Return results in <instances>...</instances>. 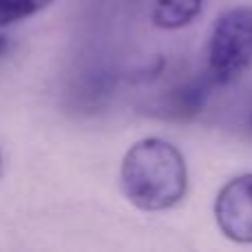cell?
Listing matches in <instances>:
<instances>
[{"label": "cell", "mask_w": 252, "mask_h": 252, "mask_svg": "<svg viewBox=\"0 0 252 252\" xmlns=\"http://www.w3.org/2000/svg\"><path fill=\"white\" fill-rule=\"evenodd\" d=\"M120 184L135 208L151 213L173 208L186 195L188 186L184 155L166 139H139L124 155Z\"/></svg>", "instance_id": "cell-1"}, {"label": "cell", "mask_w": 252, "mask_h": 252, "mask_svg": "<svg viewBox=\"0 0 252 252\" xmlns=\"http://www.w3.org/2000/svg\"><path fill=\"white\" fill-rule=\"evenodd\" d=\"M252 64V9L235 7L217 18L208 47L213 82L228 84Z\"/></svg>", "instance_id": "cell-2"}, {"label": "cell", "mask_w": 252, "mask_h": 252, "mask_svg": "<svg viewBox=\"0 0 252 252\" xmlns=\"http://www.w3.org/2000/svg\"><path fill=\"white\" fill-rule=\"evenodd\" d=\"M217 226L230 241L252 244V173L230 179L215 199Z\"/></svg>", "instance_id": "cell-3"}, {"label": "cell", "mask_w": 252, "mask_h": 252, "mask_svg": "<svg viewBox=\"0 0 252 252\" xmlns=\"http://www.w3.org/2000/svg\"><path fill=\"white\" fill-rule=\"evenodd\" d=\"M204 0H157L153 22L159 29H182L201 13Z\"/></svg>", "instance_id": "cell-4"}, {"label": "cell", "mask_w": 252, "mask_h": 252, "mask_svg": "<svg viewBox=\"0 0 252 252\" xmlns=\"http://www.w3.org/2000/svg\"><path fill=\"white\" fill-rule=\"evenodd\" d=\"M206 89L201 84H186V87L177 89L170 93L168 102H166V111H170L173 118L188 120L192 115H197L206 104Z\"/></svg>", "instance_id": "cell-5"}, {"label": "cell", "mask_w": 252, "mask_h": 252, "mask_svg": "<svg viewBox=\"0 0 252 252\" xmlns=\"http://www.w3.org/2000/svg\"><path fill=\"white\" fill-rule=\"evenodd\" d=\"M53 0H0V27L25 20L33 13L42 11Z\"/></svg>", "instance_id": "cell-6"}, {"label": "cell", "mask_w": 252, "mask_h": 252, "mask_svg": "<svg viewBox=\"0 0 252 252\" xmlns=\"http://www.w3.org/2000/svg\"><path fill=\"white\" fill-rule=\"evenodd\" d=\"M4 49H7V38H4V35H0V53H2Z\"/></svg>", "instance_id": "cell-7"}, {"label": "cell", "mask_w": 252, "mask_h": 252, "mask_svg": "<svg viewBox=\"0 0 252 252\" xmlns=\"http://www.w3.org/2000/svg\"><path fill=\"white\" fill-rule=\"evenodd\" d=\"M0 173H2V153H0Z\"/></svg>", "instance_id": "cell-8"}]
</instances>
